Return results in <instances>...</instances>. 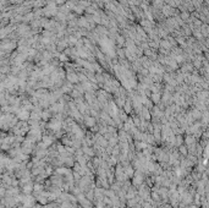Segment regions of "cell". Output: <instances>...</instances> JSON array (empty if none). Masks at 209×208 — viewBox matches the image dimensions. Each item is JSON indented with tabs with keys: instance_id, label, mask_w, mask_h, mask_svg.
Listing matches in <instances>:
<instances>
[{
	"instance_id": "1",
	"label": "cell",
	"mask_w": 209,
	"mask_h": 208,
	"mask_svg": "<svg viewBox=\"0 0 209 208\" xmlns=\"http://www.w3.org/2000/svg\"><path fill=\"white\" fill-rule=\"evenodd\" d=\"M17 114H18V116H20V118H23V119H27L28 118V113H27V110H20V111H18L17 113Z\"/></svg>"
}]
</instances>
